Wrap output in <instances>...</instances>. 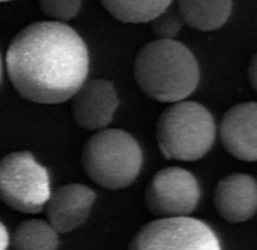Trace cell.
<instances>
[{"instance_id": "obj_1", "label": "cell", "mask_w": 257, "mask_h": 250, "mask_svg": "<svg viewBox=\"0 0 257 250\" xmlns=\"http://www.w3.org/2000/svg\"><path fill=\"white\" fill-rule=\"evenodd\" d=\"M7 66L13 86L23 98L59 104L86 83L89 54L73 28L62 22H37L13 40Z\"/></svg>"}, {"instance_id": "obj_2", "label": "cell", "mask_w": 257, "mask_h": 250, "mask_svg": "<svg viewBox=\"0 0 257 250\" xmlns=\"http://www.w3.org/2000/svg\"><path fill=\"white\" fill-rule=\"evenodd\" d=\"M134 74L141 90L161 102H179L189 96L200 80L191 50L174 40H156L141 48Z\"/></svg>"}, {"instance_id": "obj_3", "label": "cell", "mask_w": 257, "mask_h": 250, "mask_svg": "<svg viewBox=\"0 0 257 250\" xmlns=\"http://www.w3.org/2000/svg\"><path fill=\"white\" fill-rule=\"evenodd\" d=\"M216 125L212 113L195 101H179L165 108L156 124V140L168 160L195 162L212 148Z\"/></svg>"}, {"instance_id": "obj_4", "label": "cell", "mask_w": 257, "mask_h": 250, "mask_svg": "<svg viewBox=\"0 0 257 250\" xmlns=\"http://www.w3.org/2000/svg\"><path fill=\"white\" fill-rule=\"evenodd\" d=\"M82 164L95 184L109 190H119L138 178L143 168V151L135 138L127 132L104 128L85 144Z\"/></svg>"}, {"instance_id": "obj_5", "label": "cell", "mask_w": 257, "mask_h": 250, "mask_svg": "<svg viewBox=\"0 0 257 250\" xmlns=\"http://www.w3.org/2000/svg\"><path fill=\"white\" fill-rule=\"evenodd\" d=\"M52 194L49 170L29 151H16L0 160V199L22 212H40Z\"/></svg>"}, {"instance_id": "obj_6", "label": "cell", "mask_w": 257, "mask_h": 250, "mask_svg": "<svg viewBox=\"0 0 257 250\" xmlns=\"http://www.w3.org/2000/svg\"><path fill=\"white\" fill-rule=\"evenodd\" d=\"M128 250H221L219 238L194 217H162L144 224Z\"/></svg>"}, {"instance_id": "obj_7", "label": "cell", "mask_w": 257, "mask_h": 250, "mask_svg": "<svg viewBox=\"0 0 257 250\" xmlns=\"http://www.w3.org/2000/svg\"><path fill=\"white\" fill-rule=\"evenodd\" d=\"M200 186L195 176L182 168L159 170L146 188V205L159 218L186 217L198 205Z\"/></svg>"}, {"instance_id": "obj_8", "label": "cell", "mask_w": 257, "mask_h": 250, "mask_svg": "<svg viewBox=\"0 0 257 250\" xmlns=\"http://www.w3.org/2000/svg\"><path fill=\"white\" fill-rule=\"evenodd\" d=\"M119 100L113 84L103 78L86 82L73 96V118L85 130H104L118 108Z\"/></svg>"}, {"instance_id": "obj_9", "label": "cell", "mask_w": 257, "mask_h": 250, "mask_svg": "<svg viewBox=\"0 0 257 250\" xmlns=\"http://www.w3.org/2000/svg\"><path fill=\"white\" fill-rule=\"evenodd\" d=\"M225 151L242 162H257V102H240L228 108L219 124Z\"/></svg>"}, {"instance_id": "obj_10", "label": "cell", "mask_w": 257, "mask_h": 250, "mask_svg": "<svg viewBox=\"0 0 257 250\" xmlns=\"http://www.w3.org/2000/svg\"><path fill=\"white\" fill-rule=\"evenodd\" d=\"M95 202V193L83 184H65L52 192L46 205L49 223L58 234H67L82 226Z\"/></svg>"}, {"instance_id": "obj_11", "label": "cell", "mask_w": 257, "mask_h": 250, "mask_svg": "<svg viewBox=\"0 0 257 250\" xmlns=\"http://www.w3.org/2000/svg\"><path fill=\"white\" fill-rule=\"evenodd\" d=\"M213 204L218 214L230 223H242L257 212V181L246 174H231L215 187Z\"/></svg>"}, {"instance_id": "obj_12", "label": "cell", "mask_w": 257, "mask_h": 250, "mask_svg": "<svg viewBox=\"0 0 257 250\" xmlns=\"http://www.w3.org/2000/svg\"><path fill=\"white\" fill-rule=\"evenodd\" d=\"M179 14L197 30H215L228 20L231 0H179Z\"/></svg>"}, {"instance_id": "obj_13", "label": "cell", "mask_w": 257, "mask_h": 250, "mask_svg": "<svg viewBox=\"0 0 257 250\" xmlns=\"http://www.w3.org/2000/svg\"><path fill=\"white\" fill-rule=\"evenodd\" d=\"M173 0H101L104 10L122 23H147L168 11Z\"/></svg>"}, {"instance_id": "obj_14", "label": "cell", "mask_w": 257, "mask_h": 250, "mask_svg": "<svg viewBox=\"0 0 257 250\" xmlns=\"http://www.w3.org/2000/svg\"><path fill=\"white\" fill-rule=\"evenodd\" d=\"M11 242L14 250H56L59 238L49 222L32 218L16 228Z\"/></svg>"}, {"instance_id": "obj_15", "label": "cell", "mask_w": 257, "mask_h": 250, "mask_svg": "<svg viewBox=\"0 0 257 250\" xmlns=\"http://www.w3.org/2000/svg\"><path fill=\"white\" fill-rule=\"evenodd\" d=\"M41 11L55 22H67L77 16L82 0H38Z\"/></svg>"}, {"instance_id": "obj_16", "label": "cell", "mask_w": 257, "mask_h": 250, "mask_svg": "<svg viewBox=\"0 0 257 250\" xmlns=\"http://www.w3.org/2000/svg\"><path fill=\"white\" fill-rule=\"evenodd\" d=\"M183 23L185 22L179 12L165 11L164 14H161L152 22V29L153 34L158 36V40H174Z\"/></svg>"}, {"instance_id": "obj_17", "label": "cell", "mask_w": 257, "mask_h": 250, "mask_svg": "<svg viewBox=\"0 0 257 250\" xmlns=\"http://www.w3.org/2000/svg\"><path fill=\"white\" fill-rule=\"evenodd\" d=\"M248 78H249L251 86L257 90V53L254 54V58L249 62V66H248Z\"/></svg>"}, {"instance_id": "obj_18", "label": "cell", "mask_w": 257, "mask_h": 250, "mask_svg": "<svg viewBox=\"0 0 257 250\" xmlns=\"http://www.w3.org/2000/svg\"><path fill=\"white\" fill-rule=\"evenodd\" d=\"M11 244V236H10V232L7 229V226L0 222V250H8Z\"/></svg>"}, {"instance_id": "obj_19", "label": "cell", "mask_w": 257, "mask_h": 250, "mask_svg": "<svg viewBox=\"0 0 257 250\" xmlns=\"http://www.w3.org/2000/svg\"><path fill=\"white\" fill-rule=\"evenodd\" d=\"M0 78H2V58H0Z\"/></svg>"}, {"instance_id": "obj_20", "label": "cell", "mask_w": 257, "mask_h": 250, "mask_svg": "<svg viewBox=\"0 0 257 250\" xmlns=\"http://www.w3.org/2000/svg\"><path fill=\"white\" fill-rule=\"evenodd\" d=\"M0 2H11V0H0Z\"/></svg>"}]
</instances>
